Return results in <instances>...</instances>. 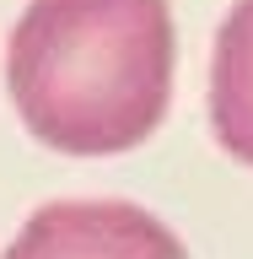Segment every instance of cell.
Masks as SVG:
<instances>
[{
	"instance_id": "obj_1",
	"label": "cell",
	"mask_w": 253,
	"mask_h": 259,
	"mask_svg": "<svg viewBox=\"0 0 253 259\" xmlns=\"http://www.w3.org/2000/svg\"><path fill=\"white\" fill-rule=\"evenodd\" d=\"M22 124L65 157L140 146L173 97L167 0H32L6 44Z\"/></svg>"
},
{
	"instance_id": "obj_2",
	"label": "cell",
	"mask_w": 253,
	"mask_h": 259,
	"mask_svg": "<svg viewBox=\"0 0 253 259\" xmlns=\"http://www.w3.org/2000/svg\"><path fill=\"white\" fill-rule=\"evenodd\" d=\"M6 259H189L183 243L129 200H54L32 216Z\"/></svg>"
},
{
	"instance_id": "obj_3",
	"label": "cell",
	"mask_w": 253,
	"mask_h": 259,
	"mask_svg": "<svg viewBox=\"0 0 253 259\" xmlns=\"http://www.w3.org/2000/svg\"><path fill=\"white\" fill-rule=\"evenodd\" d=\"M210 124H216V141L253 167V0H237L216 32Z\"/></svg>"
}]
</instances>
